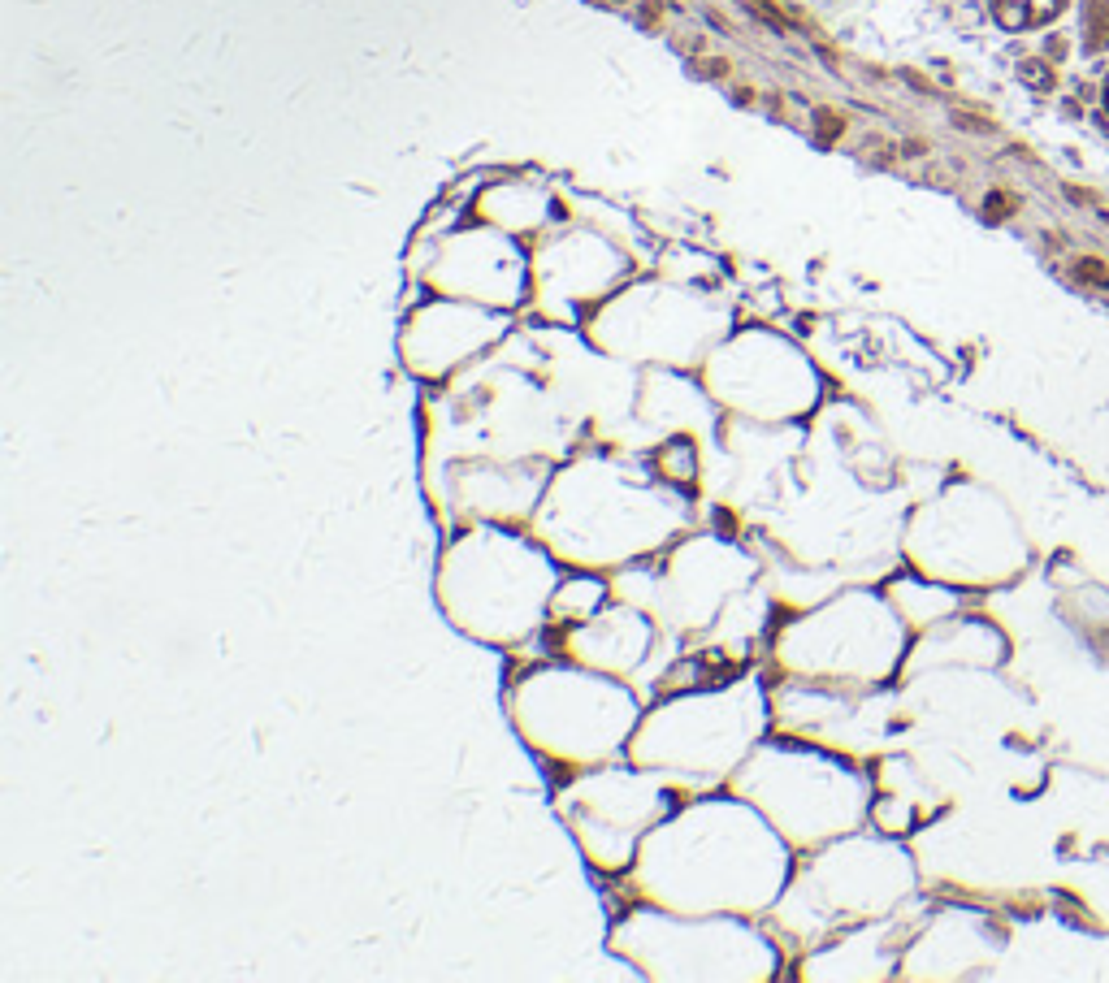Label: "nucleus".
<instances>
[{
    "mask_svg": "<svg viewBox=\"0 0 1109 983\" xmlns=\"http://www.w3.org/2000/svg\"><path fill=\"white\" fill-rule=\"evenodd\" d=\"M1066 9V0H993V13L1006 31H1032L1053 22Z\"/></svg>",
    "mask_w": 1109,
    "mask_h": 983,
    "instance_id": "f257e3e1",
    "label": "nucleus"
},
{
    "mask_svg": "<svg viewBox=\"0 0 1109 983\" xmlns=\"http://www.w3.org/2000/svg\"><path fill=\"white\" fill-rule=\"evenodd\" d=\"M1109 39V0H1088V48H1101Z\"/></svg>",
    "mask_w": 1109,
    "mask_h": 983,
    "instance_id": "f03ea898",
    "label": "nucleus"
},
{
    "mask_svg": "<svg viewBox=\"0 0 1109 983\" xmlns=\"http://www.w3.org/2000/svg\"><path fill=\"white\" fill-rule=\"evenodd\" d=\"M815 126H819V139L828 143V139H837V135H841V126H845V122H841V117H832V113H815Z\"/></svg>",
    "mask_w": 1109,
    "mask_h": 983,
    "instance_id": "7ed1b4c3",
    "label": "nucleus"
},
{
    "mask_svg": "<svg viewBox=\"0 0 1109 983\" xmlns=\"http://www.w3.org/2000/svg\"><path fill=\"white\" fill-rule=\"evenodd\" d=\"M1010 195H988V217H1006L1010 213Z\"/></svg>",
    "mask_w": 1109,
    "mask_h": 983,
    "instance_id": "20e7f679",
    "label": "nucleus"
},
{
    "mask_svg": "<svg viewBox=\"0 0 1109 983\" xmlns=\"http://www.w3.org/2000/svg\"><path fill=\"white\" fill-rule=\"evenodd\" d=\"M1105 109H1109V83H1105Z\"/></svg>",
    "mask_w": 1109,
    "mask_h": 983,
    "instance_id": "39448f33",
    "label": "nucleus"
}]
</instances>
